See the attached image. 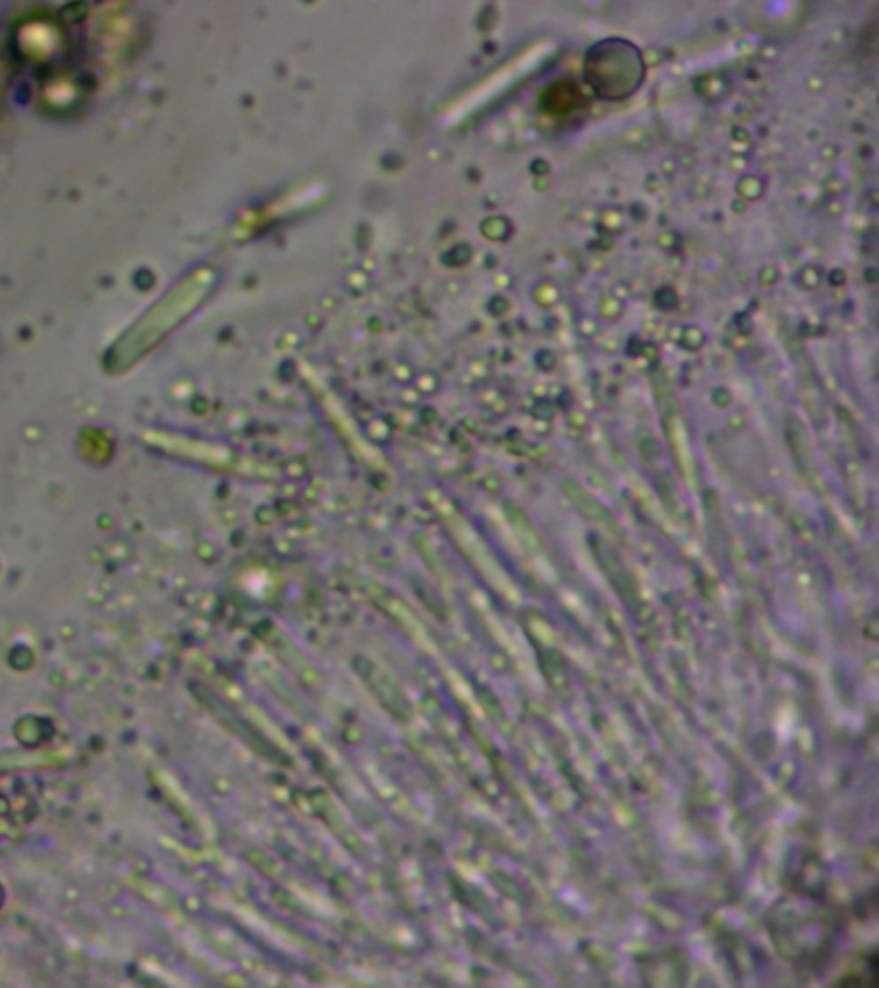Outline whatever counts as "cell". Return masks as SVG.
I'll use <instances>...</instances> for the list:
<instances>
[{"label": "cell", "mask_w": 879, "mask_h": 988, "mask_svg": "<svg viewBox=\"0 0 879 988\" xmlns=\"http://www.w3.org/2000/svg\"><path fill=\"white\" fill-rule=\"evenodd\" d=\"M562 488H564L565 495L569 497V501L577 507V511L584 518L593 521L595 525L601 526V528H605L613 535L619 533V525H617L615 516L608 511V507L603 506L593 495H589L586 488L581 487L579 483L572 482V480H565L562 483Z\"/></svg>", "instance_id": "obj_1"}, {"label": "cell", "mask_w": 879, "mask_h": 988, "mask_svg": "<svg viewBox=\"0 0 879 988\" xmlns=\"http://www.w3.org/2000/svg\"><path fill=\"white\" fill-rule=\"evenodd\" d=\"M589 543H591V549H593L596 561L600 564V568L603 569V573L607 574L610 583L622 595L632 597L634 595V583H632L631 574L625 569L624 562L617 555V552L612 549V545L605 542L603 538L598 537L593 538Z\"/></svg>", "instance_id": "obj_3"}, {"label": "cell", "mask_w": 879, "mask_h": 988, "mask_svg": "<svg viewBox=\"0 0 879 988\" xmlns=\"http://www.w3.org/2000/svg\"><path fill=\"white\" fill-rule=\"evenodd\" d=\"M785 437H787V444H789L790 452L794 456L795 464H797L799 471H801L802 475L806 476L809 482H818V470H816V463H814L811 440H809V435H807L806 427L802 425V421L799 418H795V416H789L787 418Z\"/></svg>", "instance_id": "obj_2"}]
</instances>
